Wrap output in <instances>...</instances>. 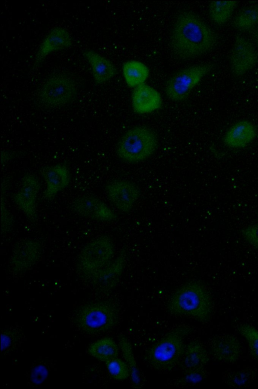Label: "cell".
<instances>
[{"instance_id": "11", "label": "cell", "mask_w": 258, "mask_h": 389, "mask_svg": "<svg viewBox=\"0 0 258 389\" xmlns=\"http://www.w3.org/2000/svg\"><path fill=\"white\" fill-rule=\"evenodd\" d=\"M40 189L38 178L33 174H26L20 189L13 196L15 204L31 223L37 220V199Z\"/></svg>"}, {"instance_id": "21", "label": "cell", "mask_w": 258, "mask_h": 389, "mask_svg": "<svg viewBox=\"0 0 258 389\" xmlns=\"http://www.w3.org/2000/svg\"><path fill=\"white\" fill-rule=\"evenodd\" d=\"M83 55L90 64L94 82L102 84L111 79L116 74L113 64L107 58L92 50H86Z\"/></svg>"}, {"instance_id": "13", "label": "cell", "mask_w": 258, "mask_h": 389, "mask_svg": "<svg viewBox=\"0 0 258 389\" xmlns=\"http://www.w3.org/2000/svg\"><path fill=\"white\" fill-rule=\"evenodd\" d=\"M71 208L82 216L99 221L111 222L117 217L116 213L106 203L92 195L76 198L71 204Z\"/></svg>"}, {"instance_id": "27", "label": "cell", "mask_w": 258, "mask_h": 389, "mask_svg": "<svg viewBox=\"0 0 258 389\" xmlns=\"http://www.w3.org/2000/svg\"><path fill=\"white\" fill-rule=\"evenodd\" d=\"M238 330L246 341L251 356L258 361V329L248 324H242L238 327Z\"/></svg>"}, {"instance_id": "14", "label": "cell", "mask_w": 258, "mask_h": 389, "mask_svg": "<svg viewBox=\"0 0 258 389\" xmlns=\"http://www.w3.org/2000/svg\"><path fill=\"white\" fill-rule=\"evenodd\" d=\"M209 348L215 359L229 364L237 362L242 352L239 340L229 334L214 336L210 341Z\"/></svg>"}, {"instance_id": "32", "label": "cell", "mask_w": 258, "mask_h": 389, "mask_svg": "<svg viewBox=\"0 0 258 389\" xmlns=\"http://www.w3.org/2000/svg\"><path fill=\"white\" fill-rule=\"evenodd\" d=\"M252 39L255 46L258 50V29L252 32Z\"/></svg>"}, {"instance_id": "5", "label": "cell", "mask_w": 258, "mask_h": 389, "mask_svg": "<svg viewBox=\"0 0 258 389\" xmlns=\"http://www.w3.org/2000/svg\"><path fill=\"white\" fill-rule=\"evenodd\" d=\"M157 144V138L153 131L146 127H136L126 131L121 137L116 152L125 161L139 162L150 156Z\"/></svg>"}, {"instance_id": "1", "label": "cell", "mask_w": 258, "mask_h": 389, "mask_svg": "<svg viewBox=\"0 0 258 389\" xmlns=\"http://www.w3.org/2000/svg\"><path fill=\"white\" fill-rule=\"evenodd\" d=\"M217 42L216 33L196 14L184 12L176 18L171 45L177 57L187 59L203 55L213 49Z\"/></svg>"}, {"instance_id": "6", "label": "cell", "mask_w": 258, "mask_h": 389, "mask_svg": "<svg viewBox=\"0 0 258 389\" xmlns=\"http://www.w3.org/2000/svg\"><path fill=\"white\" fill-rule=\"evenodd\" d=\"M114 253L111 239L106 235L99 236L87 243L81 250L78 269L83 276L89 280L113 259Z\"/></svg>"}, {"instance_id": "7", "label": "cell", "mask_w": 258, "mask_h": 389, "mask_svg": "<svg viewBox=\"0 0 258 389\" xmlns=\"http://www.w3.org/2000/svg\"><path fill=\"white\" fill-rule=\"evenodd\" d=\"M212 69V65L202 64L177 72L166 84L165 91L166 95L175 101L184 99Z\"/></svg>"}, {"instance_id": "3", "label": "cell", "mask_w": 258, "mask_h": 389, "mask_svg": "<svg viewBox=\"0 0 258 389\" xmlns=\"http://www.w3.org/2000/svg\"><path fill=\"white\" fill-rule=\"evenodd\" d=\"M190 331L189 326L180 325L167 332L146 351V363L156 370H172L180 362Z\"/></svg>"}, {"instance_id": "29", "label": "cell", "mask_w": 258, "mask_h": 389, "mask_svg": "<svg viewBox=\"0 0 258 389\" xmlns=\"http://www.w3.org/2000/svg\"><path fill=\"white\" fill-rule=\"evenodd\" d=\"M13 225L12 215L7 209L5 202L2 199L1 204V230L2 233L8 232Z\"/></svg>"}, {"instance_id": "9", "label": "cell", "mask_w": 258, "mask_h": 389, "mask_svg": "<svg viewBox=\"0 0 258 389\" xmlns=\"http://www.w3.org/2000/svg\"><path fill=\"white\" fill-rule=\"evenodd\" d=\"M258 64V50L251 39L239 35L235 37L229 56L232 74L239 78L247 74Z\"/></svg>"}, {"instance_id": "17", "label": "cell", "mask_w": 258, "mask_h": 389, "mask_svg": "<svg viewBox=\"0 0 258 389\" xmlns=\"http://www.w3.org/2000/svg\"><path fill=\"white\" fill-rule=\"evenodd\" d=\"M46 189L43 197L47 200H51L60 191L66 188L70 181V175L68 168L61 164L47 166L41 170Z\"/></svg>"}, {"instance_id": "22", "label": "cell", "mask_w": 258, "mask_h": 389, "mask_svg": "<svg viewBox=\"0 0 258 389\" xmlns=\"http://www.w3.org/2000/svg\"><path fill=\"white\" fill-rule=\"evenodd\" d=\"M122 72L126 84L136 88L145 84L149 75V69L143 63L130 60L123 63Z\"/></svg>"}, {"instance_id": "15", "label": "cell", "mask_w": 258, "mask_h": 389, "mask_svg": "<svg viewBox=\"0 0 258 389\" xmlns=\"http://www.w3.org/2000/svg\"><path fill=\"white\" fill-rule=\"evenodd\" d=\"M72 39L64 28H53L40 44L35 57L33 67L36 68L50 53L66 49L71 46Z\"/></svg>"}, {"instance_id": "8", "label": "cell", "mask_w": 258, "mask_h": 389, "mask_svg": "<svg viewBox=\"0 0 258 389\" xmlns=\"http://www.w3.org/2000/svg\"><path fill=\"white\" fill-rule=\"evenodd\" d=\"M77 88L75 81L62 74L53 75L41 86L38 97L44 105L58 107L68 104L76 97Z\"/></svg>"}, {"instance_id": "4", "label": "cell", "mask_w": 258, "mask_h": 389, "mask_svg": "<svg viewBox=\"0 0 258 389\" xmlns=\"http://www.w3.org/2000/svg\"><path fill=\"white\" fill-rule=\"evenodd\" d=\"M119 311L109 301L90 302L81 306L74 320L77 326L85 334L94 335L105 332L118 323Z\"/></svg>"}, {"instance_id": "31", "label": "cell", "mask_w": 258, "mask_h": 389, "mask_svg": "<svg viewBox=\"0 0 258 389\" xmlns=\"http://www.w3.org/2000/svg\"><path fill=\"white\" fill-rule=\"evenodd\" d=\"M249 372L239 371L236 374L235 377H232V384L234 385H241L245 383V381H248L247 379H244L245 377L249 376Z\"/></svg>"}, {"instance_id": "23", "label": "cell", "mask_w": 258, "mask_h": 389, "mask_svg": "<svg viewBox=\"0 0 258 389\" xmlns=\"http://www.w3.org/2000/svg\"><path fill=\"white\" fill-rule=\"evenodd\" d=\"M232 25L241 32H253L258 29V4L247 6L233 17Z\"/></svg>"}, {"instance_id": "20", "label": "cell", "mask_w": 258, "mask_h": 389, "mask_svg": "<svg viewBox=\"0 0 258 389\" xmlns=\"http://www.w3.org/2000/svg\"><path fill=\"white\" fill-rule=\"evenodd\" d=\"M209 360L204 345L198 340H192L186 344L180 363L185 371L196 372L207 365Z\"/></svg>"}, {"instance_id": "30", "label": "cell", "mask_w": 258, "mask_h": 389, "mask_svg": "<svg viewBox=\"0 0 258 389\" xmlns=\"http://www.w3.org/2000/svg\"><path fill=\"white\" fill-rule=\"evenodd\" d=\"M242 235L250 244L258 249V223L246 227L243 230Z\"/></svg>"}, {"instance_id": "24", "label": "cell", "mask_w": 258, "mask_h": 389, "mask_svg": "<svg viewBox=\"0 0 258 389\" xmlns=\"http://www.w3.org/2000/svg\"><path fill=\"white\" fill-rule=\"evenodd\" d=\"M238 2L232 1H212L208 7L211 20L216 24L224 25L233 16Z\"/></svg>"}, {"instance_id": "2", "label": "cell", "mask_w": 258, "mask_h": 389, "mask_svg": "<svg viewBox=\"0 0 258 389\" xmlns=\"http://www.w3.org/2000/svg\"><path fill=\"white\" fill-rule=\"evenodd\" d=\"M167 310L173 315L206 323L211 318L213 302L209 293L202 284L191 282L173 293L168 302Z\"/></svg>"}, {"instance_id": "25", "label": "cell", "mask_w": 258, "mask_h": 389, "mask_svg": "<svg viewBox=\"0 0 258 389\" xmlns=\"http://www.w3.org/2000/svg\"><path fill=\"white\" fill-rule=\"evenodd\" d=\"M119 346L111 338H104L92 343L88 348V353L96 359L106 362L117 357Z\"/></svg>"}, {"instance_id": "10", "label": "cell", "mask_w": 258, "mask_h": 389, "mask_svg": "<svg viewBox=\"0 0 258 389\" xmlns=\"http://www.w3.org/2000/svg\"><path fill=\"white\" fill-rule=\"evenodd\" d=\"M42 247L38 240L26 238L17 242L10 259V267L15 273H21L33 267L40 260Z\"/></svg>"}, {"instance_id": "28", "label": "cell", "mask_w": 258, "mask_h": 389, "mask_svg": "<svg viewBox=\"0 0 258 389\" xmlns=\"http://www.w3.org/2000/svg\"><path fill=\"white\" fill-rule=\"evenodd\" d=\"M105 365L110 375L116 380H123L131 375L130 368L123 360L117 357L105 362Z\"/></svg>"}, {"instance_id": "16", "label": "cell", "mask_w": 258, "mask_h": 389, "mask_svg": "<svg viewBox=\"0 0 258 389\" xmlns=\"http://www.w3.org/2000/svg\"><path fill=\"white\" fill-rule=\"evenodd\" d=\"M131 102L134 112L143 115L151 113L160 108L162 99L157 90L145 83L134 88Z\"/></svg>"}, {"instance_id": "19", "label": "cell", "mask_w": 258, "mask_h": 389, "mask_svg": "<svg viewBox=\"0 0 258 389\" xmlns=\"http://www.w3.org/2000/svg\"><path fill=\"white\" fill-rule=\"evenodd\" d=\"M254 125L247 120L238 121L226 132L223 139L225 145L231 148H241L248 145L255 137Z\"/></svg>"}, {"instance_id": "12", "label": "cell", "mask_w": 258, "mask_h": 389, "mask_svg": "<svg viewBox=\"0 0 258 389\" xmlns=\"http://www.w3.org/2000/svg\"><path fill=\"white\" fill-rule=\"evenodd\" d=\"M105 192L111 203L122 213L132 211L140 195L139 188L134 183L120 180L108 183Z\"/></svg>"}, {"instance_id": "18", "label": "cell", "mask_w": 258, "mask_h": 389, "mask_svg": "<svg viewBox=\"0 0 258 389\" xmlns=\"http://www.w3.org/2000/svg\"><path fill=\"white\" fill-rule=\"evenodd\" d=\"M125 259V252L122 251L115 259L94 274L89 280L94 285L102 289L112 288L123 271Z\"/></svg>"}, {"instance_id": "26", "label": "cell", "mask_w": 258, "mask_h": 389, "mask_svg": "<svg viewBox=\"0 0 258 389\" xmlns=\"http://www.w3.org/2000/svg\"><path fill=\"white\" fill-rule=\"evenodd\" d=\"M118 346L122 353L124 361L128 365L130 372V377L135 386L140 384V375L137 365L131 343L124 335L120 336L118 338Z\"/></svg>"}]
</instances>
